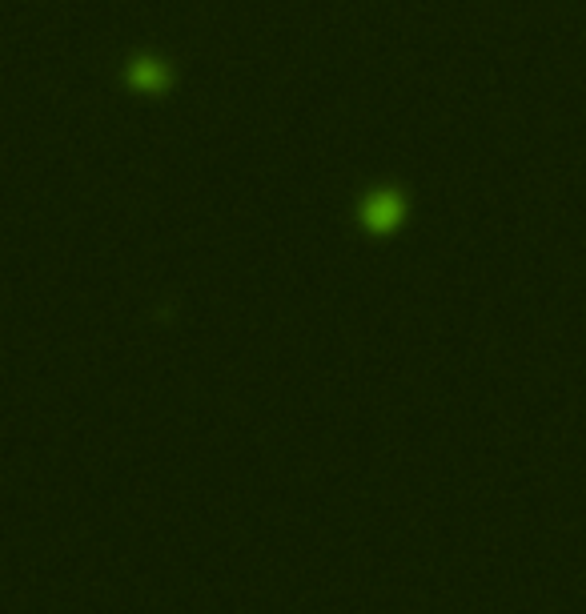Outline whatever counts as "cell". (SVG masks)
Segmentation results:
<instances>
[{
	"label": "cell",
	"mask_w": 586,
	"mask_h": 614,
	"mask_svg": "<svg viewBox=\"0 0 586 614\" xmlns=\"http://www.w3.org/2000/svg\"><path fill=\"white\" fill-rule=\"evenodd\" d=\"M398 217H402V201H398V193H374V197L362 205V221H366L374 233L394 229Z\"/></svg>",
	"instance_id": "1"
},
{
	"label": "cell",
	"mask_w": 586,
	"mask_h": 614,
	"mask_svg": "<svg viewBox=\"0 0 586 614\" xmlns=\"http://www.w3.org/2000/svg\"><path fill=\"white\" fill-rule=\"evenodd\" d=\"M129 81L141 85V89H161L165 85V69L157 61H137L133 73H129Z\"/></svg>",
	"instance_id": "2"
}]
</instances>
